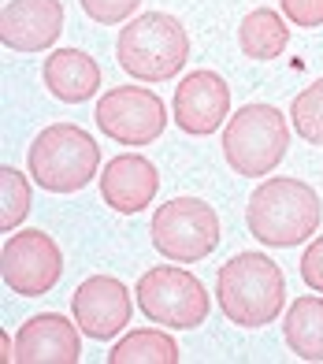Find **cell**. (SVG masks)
<instances>
[{
	"label": "cell",
	"mask_w": 323,
	"mask_h": 364,
	"mask_svg": "<svg viewBox=\"0 0 323 364\" xmlns=\"http://www.w3.org/2000/svg\"><path fill=\"white\" fill-rule=\"evenodd\" d=\"M319 220H323L319 193L309 182L286 175L261 182L246 205L249 235L264 245H275V250H294L305 238H312Z\"/></svg>",
	"instance_id": "obj_1"
},
{
	"label": "cell",
	"mask_w": 323,
	"mask_h": 364,
	"mask_svg": "<svg viewBox=\"0 0 323 364\" xmlns=\"http://www.w3.org/2000/svg\"><path fill=\"white\" fill-rule=\"evenodd\" d=\"M216 305L238 327H268L286 305V275L264 253H238L216 275Z\"/></svg>",
	"instance_id": "obj_2"
},
{
	"label": "cell",
	"mask_w": 323,
	"mask_h": 364,
	"mask_svg": "<svg viewBox=\"0 0 323 364\" xmlns=\"http://www.w3.org/2000/svg\"><path fill=\"white\" fill-rule=\"evenodd\" d=\"M119 68L138 82H168L190 60L186 26L168 11H145L119 30L116 41Z\"/></svg>",
	"instance_id": "obj_3"
},
{
	"label": "cell",
	"mask_w": 323,
	"mask_h": 364,
	"mask_svg": "<svg viewBox=\"0 0 323 364\" xmlns=\"http://www.w3.org/2000/svg\"><path fill=\"white\" fill-rule=\"evenodd\" d=\"M30 178L48 193H78L97 178L101 145L89 130L75 123H53L34 138L26 153Z\"/></svg>",
	"instance_id": "obj_4"
},
{
	"label": "cell",
	"mask_w": 323,
	"mask_h": 364,
	"mask_svg": "<svg viewBox=\"0 0 323 364\" xmlns=\"http://www.w3.org/2000/svg\"><path fill=\"white\" fill-rule=\"evenodd\" d=\"M286 145H290V127L275 105L238 108L227 119V130H223V160L241 178L271 175L283 164Z\"/></svg>",
	"instance_id": "obj_5"
},
{
	"label": "cell",
	"mask_w": 323,
	"mask_h": 364,
	"mask_svg": "<svg viewBox=\"0 0 323 364\" xmlns=\"http://www.w3.org/2000/svg\"><path fill=\"white\" fill-rule=\"evenodd\" d=\"M138 305L153 323H164L171 331H193L208 320L212 312V297L201 287L197 275L175 264H156L138 279Z\"/></svg>",
	"instance_id": "obj_6"
},
{
	"label": "cell",
	"mask_w": 323,
	"mask_h": 364,
	"mask_svg": "<svg viewBox=\"0 0 323 364\" xmlns=\"http://www.w3.org/2000/svg\"><path fill=\"white\" fill-rule=\"evenodd\" d=\"M149 230L156 253L175 264H197L219 245V216L201 197H175L160 205Z\"/></svg>",
	"instance_id": "obj_7"
},
{
	"label": "cell",
	"mask_w": 323,
	"mask_h": 364,
	"mask_svg": "<svg viewBox=\"0 0 323 364\" xmlns=\"http://www.w3.org/2000/svg\"><path fill=\"white\" fill-rule=\"evenodd\" d=\"M97 130L116 145H153L168 127V108L156 90L116 86L97 97Z\"/></svg>",
	"instance_id": "obj_8"
},
{
	"label": "cell",
	"mask_w": 323,
	"mask_h": 364,
	"mask_svg": "<svg viewBox=\"0 0 323 364\" xmlns=\"http://www.w3.org/2000/svg\"><path fill=\"white\" fill-rule=\"evenodd\" d=\"M0 264L4 287L19 297H41L63 275V253L45 230H11L0 250Z\"/></svg>",
	"instance_id": "obj_9"
},
{
	"label": "cell",
	"mask_w": 323,
	"mask_h": 364,
	"mask_svg": "<svg viewBox=\"0 0 323 364\" xmlns=\"http://www.w3.org/2000/svg\"><path fill=\"white\" fill-rule=\"evenodd\" d=\"M71 316L82 327V335L93 342H108L131 323L134 301L126 283H119L116 275H89L86 283H78L71 297Z\"/></svg>",
	"instance_id": "obj_10"
},
{
	"label": "cell",
	"mask_w": 323,
	"mask_h": 364,
	"mask_svg": "<svg viewBox=\"0 0 323 364\" xmlns=\"http://www.w3.org/2000/svg\"><path fill=\"white\" fill-rule=\"evenodd\" d=\"M175 123L190 138H208L231 115V86L216 71H190L175 86Z\"/></svg>",
	"instance_id": "obj_11"
},
{
	"label": "cell",
	"mask_w": 323,
	"mask_h": 364,
	"mask_svg": "<svg viewBox=\"0 0 323 364\" xmlns=\"http://www.w3.org/2000/svg\"><path fill=\"white\" fill-rule=\"evenodd\" d=\"M78 331L82 327L67 316H60V312H38L15 335V360L19 364H78V357H82Z\"/></svg>",
	"instance_id": "obj_12"
},
{
	"label": "cell",
	"mask_w": 323,
	"mask_h": 364,
	"mask_svg": "<svg viewBox=\"0 0 323 364\" xmlns=\"http://www.w3.org/2000/svg\"><path fill=\"white\" fill-rule=\"evenodd\" d=\"M63 30L60 0H8L0 11V41L11 53H45Z\"/></svg>",
	"instance_id": "obj_13"
},
{
	"label": "cell",
	"mask_w": 323,
	"mask_h": 364,
	"mask_svg": "<svg viewBox=\"0 0 323 364\" xmlns=\"http://www.w3.org/2000/svg\"><path fill=\"white\" fill-rule=\"evenodd\" d=\"M156 190H160V171L141 153H123L116 160H108L101 171L104 205L123 212V216H138L141 208H149L156 201Z\"/></svg>",
	"instance_id": "obj_14"
},
{
	"label": "cell",
	"mask_w": 323,
	"mask_h": 364,
	"mask_svg": "<svg viewBox=\"0 0 323 364\" xmlns=\"http://www.w3.org/2000/svg\"><path fill=\"white\" fill-rule=\"evenodd\" d=\"M45 90L63 105H82L89 97H97V86H101V63H97L89 53L82 48H56V53L45 56Z\"/></svg>",
	"instance_id": "obj_15"
},
{
	"label": "cell",
	"mask_w": 323,
	"mask_h": 364,
	"mask_svg": "<svg viewBox=\"0 0 323 364\" xmlns=\"http://www.w3.org/2000/svg\"><path fill=\"white\" fill-rule=\"evenodd\" d=\"M283 338L297 360H323V297L316 290L286 309Z\"/></svg>",
	"instance_id": "obj_16"
},
{
	"label": "cell",
	"mask_w": 323,
	"mask_h": 364,
	"mask_svg": "<svg viewBox=\"0 0 323 364\" xmlns=\"http://www.w3.org/2000/svg\"><path fill=\"white\" fill-rule=\"evenodd\" d=\"M286 23L290 19L275 8H253L238 26L241 53H246L249 60H261V63L279 60L286 53V45H290V26Z\"/></svg>",
	"instance_id": "obj_17"
},
{
	"label": "cell",
	"mask_w": 323,
	"mask_h": 364,
	"mask_svg": "<svg viewBox=\"0 0 323 364\" xmlns=\"http://www.w3.org/2000/svg\"><path fill=\"white\" fill-rule=\"evenodd\" d=\"M175 360H179V342L156 327L131 331L108 353V364H175Z\"/></svg>",
	"instance_id": "obj_18"
},
{
	"label": "cell",
	"mask_w": 323,
	"mask_h": 364,
	"mask_svg": "<svg viewBox=\"0 0 323 364\" xmlns=\"http://www.w3.org/2000/svg\"><path fill=\"white\" fill-rule=\"evenodd\" d=\"M30 216V178L19 168H0V230L11 235Z\"/></svg>",
	"instance_id": "obj_19"
},
{
	"label": "cell",
	"mask_w": 323,
	"mask_h": 364,
	"mask_svg": "<svg viewBox=\"0 0 323 364\" xmlns=\"http://www.w3.org/2000/svg\"><path fill=\"white\" fill-rule=\"evenodd\" d=\"M290 119H294V130L309 145H323V78H316L312 86H305L294 97Z\"/></svg>",
	"instance_id": "obj_20"
},
{
	"label": "cell",
	"mask_w": 323,
	"mask_h": 364,
	"mask_svg": "<svg viewBox=\"0 0 323 364\" xmlns=\"http://www.w3.org/2000/svg\"><path fill=\"white\" fill-rule=\"evenodd\" d=\"M82 4V11L89 15L93 23H101V26H119L126 23L131 15L138 11L141 0H78Z\"/></svg>",
	"instance_id": "obj_21"
},
{
	"label": "cell",
	"mask_w": 323,
	"mask_h": 364,
	"mask_svg": "<svg viewBox=\"0 0 323 364\" xmlns=\"http://www.w3.org/2000/svg\"><path fill=\"white\" fill-rule=\"evenodd\" d=\"M279 8L290 19V26H305V30L323 26V0H279Z\"/></svg>",
	"instance_id": "obj_22"
},
{
	"label": "cell",
	"mask_w": 323,
	"mask_h": 364,
	"mask_svg": "<svg viewBox=\"0 0 323 364\" xmlns=\"http://www.w3.org/2000/svg\"><path fill=\"white\" fill-rule=\"evenodd\" d=\"M301 279H305V287L323 294V235L309 242V250H305L301 257Z\"/></svg>",
	"instance_id": "obj_23"
}]
</instances>
